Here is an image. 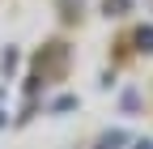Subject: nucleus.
<instances>
[{
    "instance_id": "obj_1",
    "label": "nucleus",
    "mask_w": 153,
    "mask_h": 149,
    "mask_svg": "<svg viewBox=\"0 0 153 149\" xmlns=\"http://www.w3.org/2000/svg\"><path fill=\"white\" fill-rule=\"evenodd\" d=\"M119 145H123V132H111V136L98 141V149H119Z\"/></svg>"
},
{
    "instance_id": "obj_2",
    "label": "nucleus",
    "mask_w": 153,
    "mask_h": 149,
    "mask_svg": "<svg viewBox=\"0 0 153 149\" xmlns=\"http://www.w3.org/2000/svg\"><path fill=\"white\" fill-rule=\"evenodd\" d=\"M140 47H145V51H153V26H149V30H140Z\"/></svg>"
},
{
    "instance_id": "obj_3",
    "label": "nucleus",
    "mask_w": 153,
    "mask_h": 149,
    "mask_svg": "<svg viewBox=\"0 0 153 149\" xmlns=\"http://www.w3.org/2000/svg\"><path fill=\"white\" fill-rule=\"evenodd\" d=\"M136 149H153V141H140V145H136Z\"/></svg>"
}]
</instances>
